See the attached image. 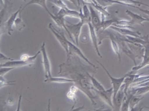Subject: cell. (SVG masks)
<instances>
[{
    "mask_svg": "<svg viewBox=\"0 0 149 111\" xmlns=\"http://www.w3.org/2000/svg\"><path fill=\"white\" fill-rule=\"evenodd\" d=\"M77 56L75 54L69 53L67 56L66 62L60 65L58 74L73 79L74 85L89 98L94 107L97 108L99 102L101 101L91 92L93 86L89 77L91 74L88 71L90 67L83 64L79 59L80 57Z\"/></svg>",
    "mask_w": 149,
    "mask_h": 111,
    "instance_id": "6da1fadb",
    "label": "cell"
},
{
    "mask_svg": "<svg viewBox=\"0 0 149 111\" xmlns=\"http://www.w3.org/2000/svg\"><path fill=\"white\" fill-rule=\"evenodd\" d=\"M97 63H98L99 64H100V66L103 67V69L104 70V71L107 72V75H108L109 79H111V84L113 85V91H114V93H113V100L114 98L116 97L117 92H119V90H120V89L121 88L124 82V80H125V78L126 77V74L124 76L120 77V78H114L113 76H112L111 74L109 73V72H108V71L106 69V67H105L100 62H99L98 61H96Z\"/></svg>",
    "mask_w": 149,
    "mask_h": 111,
    "instance_id": "7a4b0ae2",
    "label": "cell"
},
{
    "mask_svg": "<svg viewBox=\"0 0 149 111\" xmlns=\"http://www.w3.org/2000/svg\"><path fill=\"white\" fill-rule=\"evenodd\" d=\"M66 23V26L68 30H69L71 35L73 36V38L74 39V42H75V45L78 46L79 38L81 34V28L84 24V23L81 20L77 24H72L68 21H67Z\"/></svg>",
    "mask_w": 149,
    "mask_h": 111,
    "instance_id": "3957f363",
    "label": "cell"
},
{
    "mask_svg": "<svg viewBox=\"0 0 149 111\" xmlns=\"http://www.w3.org/2000/svg\"><path fill=\"white\" fill-rule=\"evenodd\" d=\"M144 38L146 40V43L143 46L145 48L143 60H142V63L140 64L133 67L132 71L129 72L128 73H127L128 74H133V72L138 71L143 68V67L149 65V35H147L144 36Z\"/></svg>",
    "mask_w": 149,
    "mask_h": 111,
    "instance_id": "277c9868",
    "label": "cell"
},
{
    "mask_svg": "<svg viewBox=\"0 0 149 111\" xmlns=\"http://www.w3.org/2000/svg\"><path fill=\"white\" fill-rule=\"evenodd\" d=\"M48 28L49 30H51L52 32L54 34V35L55 36L56 38L58 41L59 42L62 47L64 49V50L67 53V55H69V45H68V43H67L68 40L66 38L64 34L58 31V30L53 26V25L52 23L49 24Z\"/></svg>",
    "mask_w": 149,
    "mask_h": 111,
    "instance_id": "5b68a950",
    "label": "cell"
},
{
    "mask_svg": "<svg viewBox=\"0 0 149 111\" xmlns=\"http://www.w3.org/2000/svg\"><path fill=\"white\" fill-rule=\"evenodd\" d=\"M40 49L41 53L42 55V64L43 66V69H44L45 77L46 79H48L52 77L51 73V64L46 51L45 43L44 42L42 43Z\"/></svg>",
    "mask_w": 149,
    "mask_h": 111,
    "instance_id": "8992f818",
    "label": "cell"
},
{
    "mask_svg": "<svg viewBox=\"0 0 149 111\" xmlns=\"http://www.w3.org/2000/svg\"><path fill=\"white\" fill-rule=\"evenodd\" d=\"M93 90L97 92L98 96L100 97L102 100L106 103L108 106L111 108H113V88H111L109 89L104 90H97L95 89H93Z\"/></svg>",
    "mask_w": 149,
    "mask_h": 111,
    "instance_id": "52a82bcc",
    "label": "cell"
},
{
    "mask_svg": "<svg viewBox=\"0 0 149 111\" xmlns=\"http://www.w3.org/2000/svg\"><path fill=\"white\" fill-rule=\"evenodd\" d=\"M89 9L91 16V23L97 32L100 29V26L102 24L101 16H100V15L98 14V12L97 11L92 5H89Z\"/></svg>",
    "mask_w": 149,
    "mask_h": 111,
    "instance_id": "ba28073f",
    "label": "cell"
},
{
    "mask_svg": "<svg viewBox=\"0 0 149 111\" xmlns=\"http://www.w3.org/2000/svg\"><path fill=\"white\" fill-rule=\"evenodd\" d=\"M34 63V61L33 60H28V61H17V60H12V61H8L5 62L4 63H1L0 64V67H19L25 66H32Z\"/></svg>",
    "mask_w": 149,
    "mask_h": 111,
    "instance_id": "9c48e42d",
    "label": "cell"
},
{
    "mask_svg": "<svg viewBox=\"0 0 149 111\" xmlns=\"http://www.w3.org/2000/svg\"><path fill=\"white\" fill-rule=\"evenodd\" d=\"M125 97V94L124 92V86L123 84L119 92H117L116 97L113 100L114 110H120L122 104Z\"/></svg>",
    "mask_w": 149,
    "mask_h": 111,
    "instance_id": "30bf717a",
    "label": "cell"
},
{
    "mask_svg": "<svg viewBox=\"0 0 149 111\" xmlns=\"http://www.w3.org/2000/svg\"><path fill=\"white\" fill-rule=\"evenodd\" d=\"M67 43H68V45H69V53H72L77 55V56H78L81 58H82L83 60H84L87 63H88L91 66L94 67H96V66L94 64H92L91 62V61L89 60V59L87 58L85 56V55L83 54V53L81 51V50L77 46V45H74V44H73L72 42H70L69 40H67Z\"/></svg>",
    "mask_w": 149,
    "mask_h": 111,
    "instance_id": "8fae6325",
    "label": "cell"
},
{
    "mask_svg": "<svg viewBox=\"0 0 149 111\" xmlns=\"http://www.w3.org/2000/svg\"><path fill=\"white\" fill-rule=\"evenodd\" d=\"M109 28L115 30L117 32L123 36H132L134 37H137V38H142L141 33L139 31H133V30H132L129 29L120 28L113 26H111Z\"/></svg>",
    "mask_w": 149,
    "mask_h": 111,
    "instance_id": "7c38bea8",
    "label": "cell"
},
{
    "mask_svg": "<svg viewBox=\"0 0 149 111\" xmlns=\"http://www.w3.org/2000/svg\"><path fill=\"white\" fill-rule=\"evenodd\" d=\"M88 26H89V34H90V36L92 40V42L93 43V46L94 47V49H95V51L100 57H102V55L100 52V51L98 49V38H97V33H96V30L94 28V27L93 26L91 22L88 23Z\"/></svg>",
    "mask_w": 149,
    "mask_h": 111,
    "instance_id": "4fadbf2b",
    "label": "cell"
},
{
    "mask_svg": "<svg viewBox=\"0 0 149 111\" xmlns=\"http://www.w3.org/2000/svg\"><path fill=\"white\" fill-rule=\"evenodd\" d=\"M49 16L52 18V19L54 21V23L56 24L59 27H60L61 28H63V29H64L66 30L67 32L68 33V35H69V37L71 38V40H73V37L71 35V34H70L69 30H68V29H67V27L66 26L65 21V19H64L65 17L61 16H59V15H58L57 14L53 15L51 13V12L49 14ZM73 41L74 43V41L73 40ZM74 44H75V43H74Z\"/></svg>",
    "mask_w": 149,
    "mask_h": 111,
    "instance_id": "5bb4252c",
    "label": "cell"
},
{
    "mask_svg": "<svg viewBox=\"0 0 149 111\" xmlns=\"http://www.w3.org/2000/svg\"><path fill=\"white\" fill-rule=\"evenodd\" d=\"M126 14L131 17V20H130V23H131L132 25H134V24H139V25H142V23L145 21H149V18H144L142 16L137 14H135L134 12L130 11L129 10H126Z\"/></svg>",
    "mask_w": 149,
    "mask_h": 111,
    "instance_id": "9a60e30c",
    "label": "cell"
},
{
    "mask_svg": "<svg viewBox=\"0 0 149 111\" xmlns=\"http://www.w3.org/2000/svg\"><path fill=\"white\" fill-rule=\"evenodd\" d=\"M57 15L63 16H70V17H73L77 18L78 19L81 20V12H78L77 10H70L69 8L67 9H61L56 14Z\"/></svg>",
    "mask_w": 149,
    "mask_h": 111,
    "instance_id": "2e32d148",
    "label": "cell"
},
{
    "mask_svg": "<svg viewBox=\"0 0 149 111\" xmlns=\"http://www.w3.org/2000/svg\"><path fill=\"white\" fill-rule=\"evenodd\" d=\"M21 8H20L19 9H18V10L16 11L15 13L12 14L11 15V16H10V18L8 19V20L5 23V24H4L5 28L8 30L9 35H11V32L13 31V29H12V28H13V26H14L15 22V20L17 19V17L18 15L22 12Z\"/></svg>",
    "mask_w": 149,
    "mask_h": 111,
    "instance_id": "e0dca14e",
    "label": "cell"
},
{
    "mask_svg": "<svg viewBox=\"0 0 149 111\" xmlns=\"http://www.w3.org/2000/svg\"><path fill=\"white\" fill-rule=\"evenodd\" d=\"M126 77L125 78L123 82V86H124V92H125V95L128 94V90L129 88L132 86L133 83L134 79L139 77L141 75H136V74H126Z\"/></svg>",
    "mask_w": 149,
    "mask_h": 111,
    "instance_id": "ac0fdd59",
    "label": "cell"
},
{
    "mask_svg": "<svg viewBox=\"0 0 149 111\" xmlns=\"http://www.w3.org/2000/svg\"><path fill=\"white\" fill-rule=\"evenodd\" d=\"M45 83H74V80L67 77H51L44 80Z\"/></svg>",
    "mask_w": 149,
    "mask_h": 111,
    "instance_id": "d6986e66",
    "label": "cell"
},
{
    "mask_svg": "<svg viewBox=\"0 0 149 111\" xmlns=\"http://www.w3.org/2000/svg\"><path fill=\"white\" fill-rule=\"evenodd\" d=\"M138 88H133L130 90V92H133L134 95L137 96H142L143 95L149 92V85L143 86H138Z\"/></svg>",
    "mask_w": 149,
    "mask_h": 111,
    "instance_id": "ffe728a7",
    "label": "cell"
},
{
    "mask_svg": "<svg viewBox=\"0 0 149 111\" xmlns=\"http://www.w3.org/2000/svg\"><path fill=\"white\" fill-rule=\"evenodd\" d=\"M119 1L124 4H125L127 6H130V7H132L136 9H138L139 6L141 5H144L149 8V5L142 3L141 1H137V0H119Z\"/></svg>",
    "mask_w": 149,
    "mask_h": 111,
    "instance_id": "44dd1931",
    "label": "cell"
},
{
    "mask_svg": "<svg viewBox=\"0 0 149 111\" xmlns=\"http://www.w3.org/2000/svg\"><path fill=\"white\" fill-rule=\"evenodd\" d=\"M97 1L99 4L105 9L109 7V6L114 5L115 4H120L123 5H127L119 1V0H97Z\"/></svg>",
    "mask_w": 149,
    "mask_h": 111,
    "instance_id": "7402d4cb",
    "label": "cell"
},
{
    "mask_svg": "<svg viewBox=\"0 0 149 111\" xmlns=\"http://www.w3.org/2000/svg\"><path fill=\"white\" fill-rule=\"evenodd\" d=\"M108 35H109V37L110 38L111 40V46L112 47H113V49L114 52L117 55L118 58H119V62H121V55L120 53V47L119 45H118L117 42L116 41V40L113 38V36H112L109 32H108Z\"/></svg>",
    "mask_w": 149,
    "mask_h": 111,
    "instance_id": "603a6c76",
    "label": "cell"
},
{
    "mask_svg": "<svg viewBox=\"0 0 149 111\" xmlns=\"http://www.w3.org/2000/svg\"><path fill=\"white\" fill-rule=\"evenodd\" d=\"M46 1H47V0H30V1L25 5L24 6L23 9L22 10V11L23 10H24V9H25L27 7V6H28V5H29L31 4H38L39 5H40L41 7L43 9H45L47 11V13L49 14V13H50V12H49L48 10V8H47V4H46Z\"/></svg>",
    "mask_w": 149,
    "mask_h": 111,
    "instance_id": "cb8c5ba5",
    "label": "cell"
},
{
    "mask_svg": "<svg viewBox=\"0 0 149 111\" xmlns=\"http://www.w3.org/2000/svg\"><path fill=\"white\" fill-rule=\"evenodd\" d=\"M133 95H134V94L132 92H130V93L129 94H127V95H125L120 110H122V111L130 110V100H131L132 98L133 97Z\"/></svg>",
    "mask_w": 149,
    "mask_h": 111,
    "instance_id": "d4e9b609",
    "label": "cell"
},
{
    "mask_svg": "<svg viewBox=\"0 0 149 111\" xmlns=\"http://www.w3.org/2000/svg\"><path fill=\"white\" fill-rule=\"evenodd\" d=\"M113 26L120 28L134 29V27H132L131 23L130 21L127 20H117L113 24Z\"/></svg>",
    "mask_w": 149,
    "mask_h": 111,
    "instance_id": "484cf974",
    "label": "cell"
},
{
    "mask_svg": "<svg viewBox=\"0 0 149 111\" xmlns=\"http://www.w3.org/2000/svg\"><path fill=\"white\" fill-rule=\"evenodd\" d=\"M89 77L91 79V83L93 86V89H95L97 90H100V91L105 90L104 86L100 82H99L97 79H96L94 78V74H93V75H90Z\"/></svg>",
    "mask_w": 149,
    "mask_h": 111,
    "instance_id": "4316f807",
    "label": "cell"
},
{
    "mask_svg": "<svg viewBox=\"0 0 149 111\" xmlns=\"http://www.w3.org/2000/svg\"><path fill=\"white\" fill-rule=\"evenodd\" d=\"M143 98L142 96H137V95H133L132 98L131 100L130 103V110H133L136 106L139 103V102Z\"/></svg>",
    "mask_w": 149,
    "mask_h": 111,
    "instance_id": "83f0119b",
    "label": "cell"
},
{
    "mask_svg": "<svg viewBox=\"0 0 149 111\" xmlns=\"http://www.w3.org/2000/svg\"><path fill=\"white\" fill-rule=\"evenodd\" d=\"M118 20L116 19H112L109 20H104L102 21V24L100 26V29L102 31L106 30L107 29L110 27L111 26H113V24L116 23Z\"/></svg>",
    "mask_w": 149,
    "mask_h": 111,
    "instance_id": "f1b7e54d",
    "label": "cell"
},
{
    "mask_svg": "<svg viewBox=\"0 0 149 111\" xmlns=\"http://www.w3.org/2000/svg\"><path fill=\"white\" fill-rule=\"evenodd\" d=\"M14 81H7L5 78H3V76H0V88H2L4 86L14 85Z\"/></svg>",
    "mask_w": 149,
    "mask_h": 111,
    "instance_id": "f546056e",
    "label": "cell"
},
{
    "mask_svg": "<svg viewBox=\"0 0 149 111\" xmlns=\"http://www.w3.org/2000/svg\"><path fill=\"white\" fill-rule=\"evenodd\" d=\"M49 1L52 2L53 4L58 6L60 9H67V5L63 2V0H48Z\"/></svg>",
    "mask_w": 149,
    "mask_h": 111,
    "instance_id": "4dcf8cb0",
    "label": "cell"
},
{
    "mask_svg": "<svg viewBox=\"0 0 149 111\" xmlns=\"http://www.w3.org/2000/svg\"><path fill=\"white\" fill-rule=\"evenodd\" d=\"M14 26H15V27L18 30H21L24 27V24L23 22V21L21 19L20 15L19 16V18H17V19L15 20V24Z\"/></svg>",
    "mask_w": 149,
    "mask_h": 111,
    "instance_id": "1f68e13d",
    "label": "cell"
},
{
    "mask_svg": "<svg viewBox=\"0 0 149 111\" xmlns=\"http://www.w3.org/2000/svg\"><path fill=\"white\" fill-rule=\"evenodd\" d=\"M77 94L76 93H74V92H72L71 91H69L68 92V93L67 94V98H69V99L72 100L73 102H74V104L73 105V107H72V109L73 108V107L74 106V105H75L76 103H77ZM71 109V110H72Z\"/></svg>",
    "mask_w": 149,
    "mask_h": 111,
    "instance_id": "d6a6232c",
    "label": "cell"
},
{
    "mask_svg": "<svg viewBox=\"0 0 149 111\" xmlns=\"http://www.w3.org/2000/svg\"><path fill=\"white\" fill-rule=\"evenodd\" d=\"M15 69L14 67H0V76H4L6 73L12 69Z\"/></svg>",
    "mask_w": 149,
    "mask_h": 111,
    "instance_id": "836d02e7",
    "label": "cell"
},
{
    "mask_svg": "<svg viewBox=\"0 0 149 111\" xmlns=\"http://www.w3.org/2000/svg\"><path fill=\"white\" fill-rule=\"evenodd\" d=\"M6 104H8V105L9 106H13L15 104V100L13 98L9 97L8 98L7 100H6Z\"/></svg>",
    "mask_w": 149,
    "mask_h": 111,
    "instance_id": "e575fe53",
    "label": "cell"
},
{
    "mask_svg": "<svg viewBox=\"0 0 149 111\" xmlns=\"http://www.w3.org/2000/svg\"><path fill=\"white\" fill-rule=\"evenodd\" d=\"M12 60H14L9 57H6V55H4L2 52H1V53H0V61H1V63L3 62V61H12Z\"/></svg>",
    "mask_w": 149,
    "mask_h": 111,
    "instance_id": "d590c367",
    "label": "cell"
},
{
    "mask_svg": "<svg viewBox=\"0 0 149 111\" xmlns=\"http://www.w3.org/2000/svg\"><path fill=\"white\" fill-rule=\"evenodd\" d=\"M138 9H139V10L140 11H141L142 12H143V13H144V14H146V15H147L148 16H149V10H144V9H142L140 8L139 7L138 8Z\"/></svg>",
    "mask_w": 149,
    "mask_h": 111,
    "instance_id": "8d00e7d4",
    "label": "cell"
},
{
    "mask_svg": "<svg viewBox=\"0 0 149 111\" xmlns=\"http://www.w3.org/2000/svg\"><path fill=\"white\" fill-rule=\"evenodd\" d=\"M68 1H69L70 2L73 3L74 5L77 6V8H79L78 7V2H77V0H68Z\"/></svg>",
    "mask_w": 149,
    "mask_h": 111,
    "instance_id": "74e56055",
    "label": "cell"
},
{
    "mask_svg": "<svg viewBox=\"0 0 149 111\" xmlns=\"http://www.w3.org/2000/svg\"><path fill=\"white\" fill-rule=\"evenodd\" d=\"M21 99H22V95H20V98H19V101H18V106L17 110H20V101H21Z\"/></svg>",
    "mask_w": 149,
    "mask_h": 111,
    "instance_id": "f35d334b",
    "label": "cell"
},
{
    "mask_svg": "<svg viewBox=\"0 0 149 111\" xmlns=\"http://www.w3.org/2000/svg\"><path fill=\"white\" fill-rule=\"evenodd\" d=\"M83 2L88 4H91V0H83Z\"/></svg>",
    "mask_w": 149,
    "mask_h": 111,
    "instance_id": "ab89813d",
    "label": "cell"
},
{
    "mask_svg": "<svg viewBox=\"0 0 149 111\" xmlns=\"http://www.w3.org/2000/svg\"><path fill=\"white\" fill-rule=\"evenodd\" d=\"M77 2H78V7L79 8V6H80V0H77Z\"/></svg>",
    "mask_w": 149,
    "mask_h": 111,
    "instance_id": "60d3db41",
    "label": "cell"
},
{
    "mask_svg": "<svg viewBox=\"0 0 149 111\" xmlns=\"http://www.w3.org/2000/svg\"><path fill=\"white\" fill-rule=\"evenodd\" d=\"M143 108H144H144H145V109H147L149 110V107H148V106H144Z\"/></svg>",
    "mask_w": 149,
    "mask_h": 111,
    "instance_id": "b9f144b4",
    "label": "cell"
},
{
    "mask_svg": "<svg viewBox=\"0 0 149 111\" xmlns=\"http://www.w3.org/2000/svg\"><path fill=\"white\" fill-rule=\"evenodd\" d=\"M24 1H26V0H24Z\"/></svg>",
    "mask_w": 149,
    "mask_h": 111,
    "instance_id": "7bdbcfd3",
    "label": "cell"
}]
</instances>
